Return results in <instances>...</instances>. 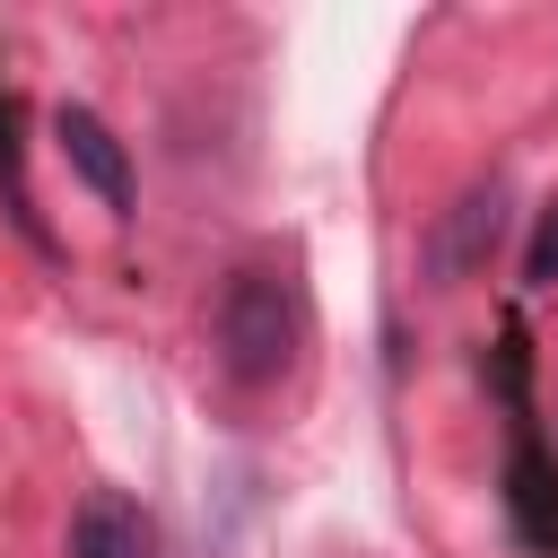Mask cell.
<instances>
[{"instance_id":"6da1fadb","label":"cell","mask_w":558,"mask_h":558,"mask_svg":"<svg viewBox=\"0 0 558 558\" xmlns=\"http://www.w3.org/2000/svg\"><path fill=\"white\" fill-rule=\"evenodd\" d=\"M209 340H218V366H227V384H244V392H270V384L296 366V349H305V305H296V288H288L279 270L244 262V270H227V288H218Z\"/></svg>"},{"instance_id":"3957f363","label":"cell","mask_w":558,"mask_h":558,"mask_svg":"<svg viewBox=\"0 0 558 558\" xmlns=\"http://www.w3.org/2000/svg\"><path fill=\"white\" fill-rule=\"evenodd\" d=\"M52 140H61V157H70V174L122 218L131 209V157H122V140L105 131V113H87V105H61L52 113Z\"/></svg>"},{"instance_id":"8992f818","label":"cell","mask_w":558,"mask_h":558,"mask_svg":"<svg viewBox=\"0 0 558 558\" xmlns=\"http://www.w3.org/2000/svg\"><path fill=\"white\" fill-rule=\"evenodd\" d=\"M523 279L532 288H558V201L541 209V227H532V253H523Z\"/></svg>"},{"instance_id":"7a4b0ae2","label":"cell","mask_w":558,"mask_h":558,"mask_svg":"<svg viewBox=\"0 0 558 558\" xmlns=\"http://www.w3.org/2000/svg\"><path fill=\"white\" fill-rule=\"evenodd\" d=\"M506 514H514V541L523 549L558 558V462L532 436V418L514 427V453H506Z\"/></svg>"},{"instance_id":"52a82bcc","label":"cell","mask_w":558,"mask_h":558,"mask_svg":"<svg viewBox=\"0 0 558 558\" xmlns=\"http://www.w3.org/2000/svg\"><path fill=\"white\" fill-rule=\"evenodd\" d=\"M0 183H9V209H17V227L35 235V209H26V183H17V148H9V113H0Z\"/></svg>"},{"instance_id":"277c9868","label":"cell","mask_w":558,"mask_h":558,"mask_svg":"<svg viewBox=\"0 0 558 558\" xmlns=\"http://www.w3.org/2000/svg\"><path fill=\"white\" fill-rule=\"evenodd\" d=\"M70 558H157V523L122 488H87L70 514Z\"/></svg>"},{"instance_id":"5b68a950","label":"cell","mask_w":558,"mask_h":558,"mask_svg":"<svg viewBox=\"0 0 558 558\" xmlns=\"http://www.w3.org/2000/svg\"><path fill=\"white\" fill-rule=\"evenodd\" d=\"M497 227H506V192H497V183H471V192L453 201L445 235H436V270H445V279L480 270V262L497 253Z\"/></svg>"}]
</instances>
